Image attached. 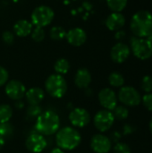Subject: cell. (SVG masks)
Listing matches in <instances>:
<instances>
[{"mask_svg": "<svg viewBox=\"0 0 152 153\" xmlns=\"http://www.w3.org/2000/svg\"><path fill=\"white\" fill-rule=\"evenodd\" d=\"M42 113V109L39 107V105H30V107L27 109L26 116L30 119L38 118V117Z\"/></svg>", "mask_w": 152, "mask_h": 153, "instance_id": "cell-27", "label": "cell"}, {"mask_svg": "<svg viewBox=\"0 0 152 153\" xmlns=\"http://www.w3.org/2000/svg\"><path fill=\"white\" fill-rule=\"evenodd\" d=\"M45 89L51 97L60 99L64 97L67 91V82L63 75L54 74L47 78Z\"/></svg>", "mask_w": 152, "mask_h": 153, "instance_id": "cell-4", "label": "cell"}, {"mask_svg": "<svg viewBox=\"0 0 152 153\" xmlns=\"http://www.w3.org/2000/svg\"><path fill=\"white\" fill-rule=\"evenodd\" d=\"M142 89L148 93H151L152 91V77L146 75L142 78V83H141Z\"/></svg>", "mask_w": 152, "mask_h": 153, "instance_id": "cell-29", "label": "cell"}, {"mask_svg": "<svg viewBox=\"0 0 152 153\" xmlns=\"http://www.w3.org/2000/svg\"><path fill=\"white\" fill-rule=\"evenodd\" d=\"M82 142L80 133L70 126L59 129L56 135V143L58 148L63 151H73L76 149Z\"/></svg>", "mask_w": 152, "mask_h": 153, "instance_id": "cell-3", "label": "cell"}, {"mask_svg": "<svg viewBox=\"0 0 152 153\" xmlns=\"http://www.w3.org/2000/svg\"><path fill=\"white\" fill-rule=\"evenodd\" d=\"M108 82L111 86L116 87V88H119V87H122L124 85L125 78L120 73L113 72L108 76Z\"/></svg>", "mask_w": 152, "mask_h": 153, "instance_id": "cell-21", "label": "cell"}, {"mask_svg": "<svg viewBox=\"0 0 152 153\" xmlns=\"http://www.w3.org/2000/svg\"><path fill=\"white\" fill-rule=\"evenodd\" d=\"M65 38L70 45L80 47L85 43L87 39V34L82 28H73L66 32Z\"/></svg>", "mask_w": 152, "mask_h": 153, "instance_id": "cell-15", "label": "cell"}, {"mask_svg": "<svg viewBox=\"0 0 152 153\" xmlns=\"http://www.w3.org/2000/svg\"><path fill=\"white\" fill-rule=\"evenodd\" d=\"M25 146L30 152L41 153L47 146V141L44 135L39 134L38 132H33L27 137Z\"/></svg>", "mask_w": 152, "mask_h": 153, "instance_id": "cell-9", "label": "cell"}, {"mask_svg": "<svg viewBox=\"0 0 152 153\" xmlns=\"http://www.w3.org/2000/svg\"><path fill=\"white\" fill-rule=\"evenodd\" d=\"M93 122L96 129L103 133L108 131L112 127L115 122V117L113 116L112 111L103 109V110H99L95 115Z\"/></svg>", "mask_w": 152, "mask_h": 153, "instance_id": "cell-8", "label": "cell"}, {"mask_svg": "<svg viewBox=\"0 0 152 153\" xmlns=\"http://www.w3.org/2000/svg\"><path fill=\"white\" fill-rule=\"evenodd\" d=\"M4 91L8 98L17 101L21 100L25 96L26 87L22 82L18 80H12L6 82Z\"/></svg>", "mask_w": 152, "mask_h": 153, "instance_id": "cell-11", "label": "cell"}, {"mask_svg": "<svg viewBox=\"0 0 152 153\" xmlns=\"http://www.w3.org/2000/svg\"><path fill=\"white\" fill-rule=\"evenodd\" d=\"M150 130H151V133L152 134V118L151 120V122H150Z\"/></svg>", "mask_w": 152, "mask_h": 153, "instance_id": "cell-40", "label": "cell"}, {"mask_svg": "<svg viewBox=\"0 0 152 153\" xmlns=\"http://www.w3.org/2000/svg\"><path fill=\"white\" fill-rule=\"evenodd\" d=\"M90 148L96 153H108L112 148V143L106 135L95 134L90 140Z\"/></svg>", "mask_w": 152, "mask_h": 153, "instance_id": "cell-13", "label": "cell"}, {"mask_svg": "<svg viewBox=\"0 0 152 153\" xmlns=\"http://www.w3.org/2000/svg\"><path fill=\"white\" fill-rule=\"evenodd\" d=\"M118 100L121 103L128 107L138 106L142 101V98L138 91L131 86H125L120 89L118 92Z\"/></svg>", "mask_w": 152, "mask_h": 153, "instance_id": "cell-7", "label": "cell"}, {"mask_svg": "<svg viewBox=\"0 0 152 153\" xmlns=\"http://www.w3.org/2000/svg\"><path fill=\"white\" fill-rule=\"evenodd\" d=\"M31 38L36 42H40L45 38V30L41 27H35L31 31Z\"/></svg>", "mask_w": 152, "mask_h": 153, "instance_id": "cell-28", "label": "cell"}, {"mask_svg": "<svg viewBox=\"0 0 152 153\" xmlns=\"http://www.w3.org/2000/svg\"><path fill=\"white\" fill-rule=\"evenodd\" d=\"M8 78L9 74L6 69L4 68L3 66H0V87L6 84V82H8Z\"/></svg>", "mask_w": 152, "mask_h": 153, "instance_id": "cell-32", "label": "cell"}, {"mask_svg": "<svg viewBox=\"0 0 152 153\" xmlns=\"http://www.w3.org/2000/svg\"><path fill=\"white\" fill-rule=\"evenodd\" d=\"M130 28L137 38L146 39L152 34V13L142 10L137 12L131 20Z\"/></svg>", "mask_w": 152, "mask_h": 153, "instance_id": "cell-1", "label": "cell"}, {"mask_svg": "<svg viewBox=\"0 0 152 153\" xmlns=\"http://www.w3.org/2000/svg\"><path fill=\"white\" fill-rule=\"evenodd\" d=\"M99 104L107 110H113L117 106V96L116 92L109 88H104L99 92Z\"/></svg>", "mask_w": 152, "mask_h": 153, "instance_id": "cell-12", "label": "cell"}, {"mask_svg": "<svg viewBox=\"0 0 152 153\" xmlns=\"http://www.w3.org/2000/svg\"><path fill=\"white\" fill-rule=\"evenodd\" d=\"M125 24V18L121 13L113 12L106 20V26L110 30H119Z\"/></svg>", "mask_w": 152, "mask_h": 153, "instance_id": "cell-16", "label": "cell"}, {"mask_svg": "<svg viewBox=\"0 0 152 153\" xmlns=\"http://www.w3.org/2000/svg\"><path fill=\"white\" fill-rule=\"evenodd\" d=\"M114 153H131V149L126 143H117L114 146Z\"/></svg>", "mask_w": 152, "mask_h": 153, "instance_id": "cell-30", "label": "cell"}, {"mask_svg": "<svg viewBox=\"0 0 152 153\" xmlns=\"http://www.w3.org/2000/svg\"><path fill=\"white\" fill-rule=\"evenodd\" d=\"M91 82V74L86 68L79 69L74 76V83L79 89L85 90L89 88Z\"/></svg>", "mask_w": 152, "mask_h": 153, "instance_id": "cell-17", "label": "cell"}, {"mask_svg": "<svg viewBox=\"0 0 152 153\" xmlns=\"http://www.w3.org/2000/svg\"><path fill=\"white\" fill-rule=\"evenodd\" d=\"M70 67H71L70 63L65 58L57 59L54 65V69H55L56 73L60 75H64V74H67L70 70Z\"/></svg>", "mask_w": 152, "mask_h": 153, "instance_id": "cell-20", "label": "cell"}, {"mask_svg": "<svg viewBox=\"0 0 152 153\" xmlns=\"http://www.w3.org/2000/svg\"><path fill=\"white\" fill-rule=\"evenodd\" d=\"M111 137H112L113 141H115V142H116V141H118V140H119V138H120V134H119L117 132H115V133H113V134H112V136H111Z\"/></svg>", "mask_w": 152, "mask_h": 153, "instance_id": "cell-36", "label": "cell"}, {"mask_svg": "<svg viewBox=\"0 0 152 153\" xmlns=\"http://www.w3.org/2000/svg\"><path fill=\"white\" fill-rule=\"evenodd\" d=\"M146 39H147V40H148V41L151 43V45L152 46V34H151L149 37H147V38H146Z\"/></svg>", "mask_w": 152, "mask_h": 153, "instance_id": "cell-39", "label": "cell"}, {"mask_svg": "<svg viewBox=\"0 0 152 153\" xmlns=\"http://www.w3.org/2000/svg\"><path fill=\"white\" fill-rule=\"evenodd\" d=\"M2 39H3V41L5 44L11 45V44H13V42L14 40V35L11 31L6 30V31L3 32V34H2Z\"/></svg>", "mask_w": 152, "mask_h": 153, "instance_id": "cell-31", "label": "cell"}, {"mask_svg": "<svg viewBox=\"0 0 152 153\" xmlns=\"http://www.w3.org/2000/svg\"><path fill=\"white\" fill-rule=\"evenodd\" d=\"M13 116V109L7 104L0 105V123L9 122Z\"/></svg>", "mask_w": 152, "mask_h": 153, "instance_id": "cell-22", "label": "cell"}, {"mask_svg": "<svg viewBox=\"0 0 152 153\" xmlns=\"http://www.w3.org/2000/svg\"><path fill=\"white\" fill-rule=\"evenodd\" d=\"M130 56V48L129 47L122 42L116 43L111 49L110 56L111 59L117 64L124 63Z\"/></svg>", "mask_w": 152, "mask_h": 153, "instance_id": "cell-14", "label": "cell"}, {"mask_svg": "<svg viewBox=\"0 0 152 153\" xmlns=\"http://www.w3.org/2000/svg\"><path fill=\"white\" fill-rule=\"evenodd\" d=\"M32 28L33 25L31 22H30L28 20L22 19L15 22L13 25V31L18 37H27L31 33L33 30Z\"/></svg>", "mask_w": 152, "mask_h": 153, "instance_id": "cell-19", "label": "cell"}, {"mask_svg": "<svg viewBox=\"0 0 152 153\" xmlns=\"http://www.w3.org/2000/svg\"><path fill=\"white\" fill-rule=\"evenodd\" d=\"M24 97L30 105H39L45 98V92L39 87H32L26 91Z\"/></svg>", "mask_w": 152, "mask_h": 153, "instance_id": "cell-18", "label": "cell"}, {"mask_svg": "<svg viewBox=\"0 0 152 153\" xmlns=\"http://www.w3.org/2000/svg\"><path fill=\"white\" fill-rule=\"evenodd\" d=\"M60 127V118L58 115L51 110L42 112L36 119L35 130L39 134L46 136L56 134Z\"/></svg>", "mask_w": 152, "mask_h": 153, "instance_id": "cell-2", "label": "cell"}, {"mask_svg": "<svg viewBox=\"0 0 152 153\" xmlns=\"http://www.w3.org/2000/svg\"><path fill=\"white\" fill-rule=\"evenodd\" d=\"M55 16L54 11L47 5L36 7L31 13V23L36 27H46L51 23Z\"/></svg>", "mask_w": 152, "mask_h": 153, "instance_id": "cell-5", "label": "cell"}, {"mask_svg": "<svg viewBox=\"0 0 152 153\" xmlns=\"http://www.w3.org/2000/svg\"><path fill=\"white\" fill-rule=\"evenodd\" d=\"M125 31H123V30H117V32L116 33V39H123V38H125Z\"/></svg>", "mask_w": 152, "mask_h": 153, "instance_id": "cell-34", "label": "cell"}, {"mask_svg": "<svg viewBox=\"0 0 152 153\" xmlns=\"http://www.w3.org/2000/svg\"><path fill=\"white\" fill-rule=\"evenodd\" d=\"M13 134V127L9 122L0 123V136L4 140L10 139Z\"/></svg>", "mask_w": 152, "mask_h": 153, "instance_id": "cell-25", "label": "cell"}, {"mask_svg": "<svg viewBox=\"0 0 152 153\" xmlns=\"http://www.w3.org/2000/svg\"><path fill=\"white\" fill-rule=\"evenodd\" d=\"M14 107H15V108H17L18 110H20V109L23 108L24 104H23V102H22L21 100H17V102L14 104Z\"/></svg>", "mask_w": 152, "mask_h": 153, "instance_id": "cell-35", "label": "cell"}, {"mask_svg": "<svg viewBox=\"0 0 152 153\" xmlns=\"http://www.w3.org/2000/svg\"><path fill=\"white\" fill-rule=\"evenodd\" d=\"M142 102L145 108L152 112V93H148L144 95L142 98Z\"/></svg>", "mask_w": 152, "mask_h": 153, "instance_id": "cell-33", "label": "cell"}, {"mask_svg": "<svg viewBox=\"0 0 152 153\" xmlns=\"http://www.w3.org/2000/svg\"><path fill=\"white\" fill-rule=\"evenodd\" d=\"M131 48L133 55L141 60L149 59L152 56V46L146 39L132 37Z\"/></svg>", "mask_w": 152, "mask_h": 153, "instance_id": "cell-6", "label": "cell"}, {"mask_svg": "<svg viewBox=\"0 0 152 153\" xmlns=\"http://www.w3.org/2000/svg\"><path fill=\"white\" fill-rule=\"evenodd\" d=\"M107 4L113 12L120 13L127 5V0H107Z\"/></svg>", "mask_w": 152, "mask_h": 153, "instance_id": "cell-23", "label": "cell"}, {"mask_svg": "<svg viewBox=\"0 0 152 153\" xmlns=\"http://www.w3.org/2000/svg\"><path fill=\"white\" fill-rule=\"evenodd\" d=\"M66 31L61 26H54L49 30V36L53 40H61L65 38Z\"/></svg>", "mask_w": 152, "mask_h": 153, "instance_id": "cell-24", "label": "cell"}, {"mask_svg": "<svg viewBox=\"0 0 152 153\" xmlns=\"http://www.w3.org/2000/svg\"><path fill=\"white\" fill-rule=\"evenodd\" d=\"M69 120L73 126L82 128L89 125L90 121V115L85 108H75L70 112Z\"/></svg>", "mask_w": 152, "mask_h": 153, "instance_id": "cell-10", "label": "cell"}, {"mask_svg": "<svg viewBox=\"0 0 152 153\" xmlns=\"http://www.w3.org/2000/svg\"><path fill=\"white\" fill-rule=\"evenodd\" d=\"M4 144H5V140L2 136H0V150L4 146Z\"/></svg>", "mask_w": 152, "mask_h": 153, "instance_id": "cell-38", "label": "cell"}, {"mask_svg": "<svg viewBox=\"0 0 152 153\" xmlns=\"http://www.w3.org/2000/svg\"><path fill=\"white\" fill-rule=\"evenodd\" d=\"M50 153H65V152H64V151H63L62 149H60V148H55V149H53V150L51 151V152Z\"/></svg>", "mask_w": 152, "mask_h": 153, "instance_id": "cell-37", "label": "cell"}, {"mask_svg": "<svg viewBox=\"0 0 152 153\" xmlns=\"http://www.w3.org/2000/svg\"><path fill=\"white\" fill-rule=\"evenodd\" d=\"M112 111H113L112 113H113L115 119H118V120L126 119L129 115L128 109L124 106H116Z\"/></svg>", "mask_w": 152, "mask_h": 153, "instance_id": "cell-26", "label": "cell"}]
</instances>
